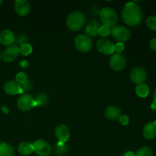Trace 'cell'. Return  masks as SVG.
Here are the masks:
<instances>
[{
    "label": "cell",
    "instance_id": "25",
    "mask_svg": "<svg viewBox=\"0 0 156 156\" xmlns=\"http://www.w3.org/2000/svg\"><path fill=\"white\" fill-rule=\"evenodd\" d=\"M56 152L59 155H65L68 152V146L65 145V143L59 142L56 145Z\"/></svg>",
    "mask_w": 156,
    "mask_h": 156
},
{
    "label": "cell",
    "instance_id": "19",
    "mask_svg": "<svg viewBox=\"0 0 156 156\" xmlns=\"http://www.w3.org/2000/svg\"><path fill=\"white\" fill-rule=\"evenodd\" d=\"M18 151L20 155L27 156L30 155L34 152L33 144L29 142H22L19 144L18 148Z\"/></svg>",
    "mask_w": 156,
    "mask_h": 156
},
{
    "label": "cell",
    "instance_id": "21",
    "mask_svg": "<svg viewBox=\"0 0 156 156\" xmlns=\"http://www.w3.org/2000/svg\"><path fill=\"white\" fill-rule=\"evenodd\" d=\"M136 93L140 98H146L149 94V88L146 84H140L136 87Z\"/></svg>",
    "mask_w": 156,
    "mask_h": 156
},
{
    "label": "cell",
    "instance_id": "4",
    "mask_svg": "<svg viewBox=\"0 0 156 156\" xmlns=\"http://www.w3.org/2000/svg\"><path fill=\"white\" fill-rule=\"evenodd\" d=\"M74 45L77 50L86 53L91 50V47H92V41H91V38L88 35L79 34L75 37Z\"/></svg>",
    "mask_w": 156,
    "mask_h": 156
},
{
    "label": "cell",
    "instance_id": "11",
    "mask_svg": "<svg viewBox=\"0 0 156 156\" xmlns=\"http://www.w3.org/2000/svg\"><path fill=\"white\" fill-rule=\"evenodd\" d=\"M97 49L104 55H112L114 53V44L108 39H101L97 42Z\"/></svg>",
    "mask_w": 156,
    "mask_h": 156
},
{
    "label": "cell",
    "instance_id": "22",
    "mask_svg": "<svg viewBox=\"0 0 156 156\" xmlns=\"http://www.w3.org/2000/svg\"><path fill=\"white\" fill-rule=\"evenodd\" d=\"M34 100L37 106H44V105H47V103L48 102V95L46 94L45 93H41V94H37Z\"/></svg>",
    "mask_w": 156,
    "mask_h": 156
},
{
    "label": "cell",
    "instance_id": "20",
    "mask_svg": "<svg viewBox=\"0 0 156 156\" xmlns=\"http://www.w3.org/2000/svg\"><path fill=\"white\" fill-rule=\"evenodd\" d=\"M13 146L8 143H0V156H14Z\"/></svg>",
    "mask_w": 156,
    "mask_h": 156
},
{
    "label": "cell",
    "instance_id": "24",
    "mask_svg": "<svg viewBox=\"0 0 156 156\" xmlns=\"http://www.w3.org/2000/svg\"><path fill=\"white\" fill-rule=\"evenodd\" d=\"M32 50H33V48H32L31 45L28 43L22 44L19 47V53L23 56H28L32 53Z\"/></svg>",
    "mask_w": 156,
    "mask_h": 156
},
{
    "label": "cell",
    "instance_id": "32",
    "mask_svg": "<svg viewBox=\"0 0 156 156\" xmlns=\"http://www.w3.org/2000/svg\"><path fill=\"white\" fill-rule=\"evenodd\" d=\"M21 88H22V90L24 91H30V90L33 88V84H32V82H30V81L27 80V82H24V84L21 85Z\"/></svg>",
    "mask_w": 156,
    "mask_h": 156
},
{
    "label": "cell",
    "instance_id": "8",
    "mask_svg": "<svg viewBox=\"0 0 156 156\" xmlns=\"http://www.w3.org/2000/svg\"><path fill=\"white\" fill-rule=\"evenodd\" d=\"M34 152L38 156H48L51 152V146L44 140H37L33 143Z\"/></svg>",
    "mask_w": 156,
    "mask_h": 156
},
{
    "label": "cell",
    "instance_id": "26",
    "mask_svg": "<svg viewBox=\"0 0 156 156\" xmlns=\"http://www.w3.org/2000/svg\"><path fill=\"white\" fill-rule=\"evenodd\" d=\"M146 26L150 30L156 31V15L149 16L146 20Z\"/></svg>",
    "mask_w": 156,
    "mask_h": 156
},
{
    "label": "cell",
    "instance_id": "31",
    "mask_svg": "<svg viewBox=\"0 0 156 156\" xmlns=\"http://www.w3.org/2000/svg\"><path fill=\"white\" fill-rule=\"evenodd\" d=\"M124 44L121 42H118L114 45V51H116V53H121L124 50Z\"/></svg>",
    "mask_w": 156,
    "mask_h": 156
},
{
    "label": "cell",
    "instance_id": "18",
    "mask_svg": "<svg viewBox=\"0 0 156 156\" xmlns=\"http://www.w3.org/2000/svg\"><path fill=\"white\" fill-rule=\"evenodd\" d=\"M101 25L97 20H91L85 27V33L86 35L91 37H95L98 34V30Z\"/></svg>",
    "mask_w": 156,
    "mask_h": 156
},
{
    "label": "cell",
    "instance_id": "38",
    "mask_svg": "<svg viewBox=\"0 0 156 156\" xmlns=\"http://www.w3.org/2000/svg\"><path fill=\"white\" fill-rule=\"evenodd\" d=\"M1 59H2V53L0 52V60H1Z\"/></svg>",
    "mask_w": 156,
    "mask_h": 156
},
{
    "label": "cell",
    "instance_id": "9",
    "mask_svg": "<svg viewBox=\"0 0 156 156\" xmlns=\"http://www.w3.org/2000/svg\"><path fill=\"white\" fill-rule=\"evenodd\" d=\"M19 47L16 44L8 46L2 53V58L5 62H12L19 55Z\"/></svg>",
    "mask_w": 156,
    "mask_h": 156
},
{
    "label": "cell",
    "instance_id": "23",
    "mask_svg": "<svg viewBox=\"0 0 156 156\" xmlns=\"http://www.w3.org/2000/svg\"><path fill=\"white\" fill-rule=\"evenodd\" d=\"M136 156H153V152L150 148L147 146H143L137 150Z\"/></svg>",
    "mask_w": 156,
    "mask_h": 156
},
{
    "label": "cell",
    "instance_id": "34",
    "mask_svg": "<svg viewBox=\"0 0 156 156\" xmlns=\"http://www.w3.org/2000/svg\"><path fill=\"white\" fill-rule=\"evenodd\" d=\"M20 66H21V68H23V69H27V67L29 66V62H27V60H25V59H24V60H21V62H20Z\"/></svg>",
    "mask_w": 156,
    "mask_h": 156
},
{
    "label": "cell",
    "instance_id": "2",
    "mask_svg": "<svg viewBox=\"0 0 156 156\" xmlns=\"http://www.w3.org/2000/svg\"><path fill=\"white\" fill-rule=\"evenodd\" d=\"M85 16L81 12H73L69 15L66 19L67 27L73 31H78L84 27Z\"/></svg>",
    "mask_w": 156,
    "mask_h": 156
},
{
    "label": "cell",
    "instance_id": "36",
    "mask_svg": "<svg viewBox=\"0 0 156 156\" xmlns=\"http://www.w3.org/2000/svg\"><path fill=\"white\" fill-rule=\"evenodd\" d=\"M1 110H2V112L4 113V114H9V108H8L6 106H2V107Z\"/></svg>",
    "mask_w": 156,
    "mask_h": 156
},
{
    "label": "cell",
    "instance_id": "16",
    "mask_svg": "<svg viewBox=\"0 0 156 156\" xmlns=\"http://www.w3.org/2000/svg\"><path fill=\"white\" fill-rule=\"evenodd\" d=\"M105 117L108 120H115L120 117L121 115V110L120 108L117 106H111L108 107L105 111Z\"/></svg>",
    "mask_w": 156,
    "mask_h": 156
},
{
    "label": "cell",
    "instance_id": "1",
    "mask_svg": "<svg viewBox=\"0 0 156 156\" xmlns=\"http://www.w3.org/2000/svg\"><path fill=\"white\" fill-rule=\"evenodd\" d=\"M122 19L125 24L131 27H136L143 21V12L141 9L136 3L127 2L122 11Z\"/></svg>",
    "mask_w": 156,
    "mask_h": 156
},
{
    "label": "cell",
    "instance_id": "29",
    "mask_svg": "<svg viewBox=\"0 0 156 156\" xmlns=\"http://www.w3.org/2000/svg\"><path fill=\"white\" fill-rule=\"evenodd\" d=\"M28 41H29V39H28V37H27V35L21 34L18 35L17 37H15V42H16L17 44H19V45L21 46V45H22V44H27Z\"/></svg>",
    "mask_w": 156,
    "mask_h": 156
},
{
    "label": "cell",
    "instance_id": "30",
    "mask_svg": "<svg viewBox=\"0 0 156 156\" xmlns=\"http://www.w3.org/2000/svg\"><path fill=\"white\" fill-rule=\"evenodd\" d=\"M118 121L120 124L123 125V126H126L129 123V118L127 115H120L118 118Z\"/></svg>",
    "mask_w": 156,
    "mask_h": 156
},
{
    "label": "cell",
    "instance_id": "28",
    "mask_svg": "<svg viewBox=\"0 0 156 156\" xmlns=\"http://www.w3.org/2000/svg\"><path fill=\"white\" fill-rule=\"evenodd\" d=\"M15 79H16V82H18L20 85H22L24 82H27L28 79H27V76L24 73H22V72H20L15 76Z\"/></svg>",
    "mask_w": 156,
    "mask_h": 156
},
{
    "label": "cell",
    "instance_id": "37",
    "mask_svg": "<svg viewBox=\"0 0 156 156\" xmlns=\"http://www.w3.org/2000/svg\"><path fill=\"white\" fill-rule=\"evenodd\" d=\"M124 156H136V155H135V153H134V152H131V151H129V152H126V153H125Z\"/></svg>",
    "mask_w": 156,
    "mask_h": 156
},
{
    "label": "cell",
    "instance_id": "7",
    "mask_svg": "<svg viewBox=\"0 0 156 156\" xmlns=\"http://www.w3.org/2000/svg\"><path fill=\"white\" fill-rule=\"evenodd\" d=\"M109 65L114 71H122L126 67V59L121 53H114L110 58Z\"/></svg>",
    "mask_w": 156,
    "mask_h": 156
},
{
    "label": "cell",
    "instance_id": "14",
    "mask_svg": "<svg viewBox=\"0 0 156 156\" xmlns=\"http://www.w3.org/2000/svg\"><path fill=\"white\" fill-rule=\"evenodd\" d=\"M15 12L20 16H26L30 11V4L27 0H17L15 2Z\"/></svg>",
    "mask_w": 156,
    "mask_h": 156
},
{
    "label": "cell",
    "instance_id": "10",
    "mask_svg": "<svg viewBox=\"0 0 156 156\" xmlns=\"http://www.w3.org/2000/svg\"><path fill=\"white\" fill-rule=\"evenodd\" d=\"M147 78V73L146 69L143 67H136L131 71L130 73V79L136 85H140L144 83L145 81Z\"/></svg>",
    "mask_w": 156,
    "mask_h": 156
},
{
    "label": "cell",
    "instance_id": "15",
    "mask_svg": "<svg viewBox=\"0 0 156 156\" xmlns=\"http://www.w3.org/2000/svg\"><path fill=\"white\" fill-rule=\"evenodd\" d=\"M15 36L9 30H3L0 32V44L4 46H10L15 43Z\"/></svg>",
    "mask_w": 156,
    "mask_h": 156
},
{
    "label": "cell",
    "instance_id": "17",
    "mask_svg": "<svg viewBox=\"0 0 156 156\" xmlns=\"http://www.w3.org/2000/svg\"><path fill=\"white\" fill-rule=\"evenodd\" d=\"M143 136L147 140H153L156 137V123L155 121L148 123L143 130Z\"/></svg>",
    "mask_w": 156,
    "mask_h": 156
},
{
    "label": "cell",
    "instance_id": "27",
    "mask_svg": "<svg viewBox=\"0 0 156 156\" xmlns=\"http://www.w3.org/2000/svg\"><path fill=\"white\" fill-rule=\"evenodd\" d=\"M111 34V27H108L107 25H101L100 27L98 30V34L100 36L104 37H106L108 35H110Z\"/></svg>",
    "mask_w": 156,
    "mask_h": 156
},
{
    "label": "cell",
    "instance_id": "33",
    "mask_svg": "<svg viewBox=\"0 0 156 156\" xmlns=\"http://www.w3.org/2000/svg\"><path fill=\"white\" fill-rule=\"evenodd\" d=\"M149 47H150L151 50L153 51L156 52V38H153L149 42Z\"/></svg>",
    "mask_w": 156,
    "mask_h": 156
},
{
    "label": "cell",
    "instance_id": "3",
    "mask_svg": "<svg viewBox=\"0 0 156 156\" xmlns=\"http://www.w3.org/2000/svg\"><path fill=\"white\" fill-rule=\"evenodd\" d=\"M101 20L104 25H107L108 27H114L115 24L118 21V16L115 10L111 8H104L100 11L99 13Z\"/></svg>",
    "mask_w": 156,
    "mask_h": 156
},
{
    "label": "cell",
    "instance_id": "5",
    "mask_svg": "<svg viewBox=\"0 0 156 156\" xmlns=\"http://www.w3.org/2000/svg\"><path fill=\"white\" fill-rule=\"evenodd\" d=\"M17 106L21 111H28L37 106L34 98L29 94H21L17 101Z\"/></svg>",
    "mask_w": 156,
    "mask_h": 156
},
{
    "label": "cell",
    "instance_id": "40",
    "mask_svg": "<svg viewBox=\"0 0 156 156\" xmlns=\"http://www.w3.org/2000/svg\"><path fill=\"white\" fill-rule=\"evenodd\" d=\"M155 123H156V120H155Z\"/></svg>",
    "mask_w": 156,
    "mask_h": 156
},
{
    "label": "cell",
    "instance_id": "39",
    "mask_svg": "<svg viewBox=\"0 0 156 156\" xmlns=\"http://www.w3.org/2000/svg\"><path fill=\"white\" fill-rule=\"evenodd\" d=\"M2 3V0H0V5H1Z\"/></svg>",
    "mask_w": 156,
    "mask_h": 156
},
{
    "label": "cell",
    "instance_id": "13",
    "mask_svg": "<svg viewBox=\"0 0 156 156\" xmlns=\"http://www.w3.org/2000/svg\"><path fill=\"white\" fill-rule=\"evenodd\" d=\"M55 136L58 141L61 143H66L69 139L70 133L68 126L65 124H59L55 129Z\"/></svg>",
    "mask_w": 156,
    "mask_h": 156
},
{
    "label": "cell",
    "instance_id": "6",
    "mask_svg": "<svg viewBox=\"0 0 156 156\" xmlns=\"http://www.w3.org/2000/svg\"><path fill=\"white\" fill-rule=\"evenodd\" d=\"M111 34L119 42H125L130 38L131 34L129 29L124 26H114L111 28Z\"/></svg>",
    "mask_w": 156,
    "mask_h": 156
},
{
    "label": "cell",
    "instance_id": "35",
    "mask_svg": "<svg viewBox=\"0 0 156 156\" xmlns=\"http://www.w3.org/2000/svg\"><path fill=\"white\" fill-rule=\"evenodd\" d=\"M151 108L153 110L156 109V89L153 93V103L151 105Z\"/></svg>",
    "mask_w": 156,
    "mask_h": 156
},
{
    "label": "cell",
    "instance_id": "12",
    "mask_svg": "<svg viewBox=\"0 0 156 156\" xmlns=\"http://www.w3.org/2000/svg\"><path fill=\"white\" fill-rule=\"evenodd\" d=\"M4 91L6 94L9 95H16L18 94H22L24 92L21 85L14 80L8 81L7 82H5L4 85Z\"/></svg>",
    "mask_w": 156,
    "mask_h": 156
}]
</instances>
